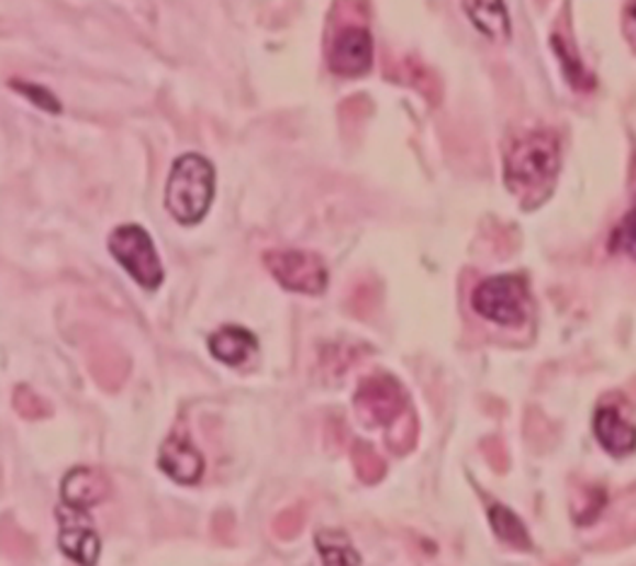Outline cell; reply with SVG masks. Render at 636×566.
Here are the masks:
<instances>
[{"instance_id":"5b68a950","label":"cell","mask_w":636,"mask_h":566,"mask_svg":"<svg viewBox=\"0 0 636 566\" xmlns=\"http://www.w3.org/2000/svg\"><path fill=\"white\" fill-rule=\"evenodd\" d=\"M271 276L288 291L317 296L327 286V269L317 255L303 249H271L264 255Z\"/></svg>"},{"instance_id":"d4e9b609","label":"cell","mask_w":636,"mask_h":566,"mask_svg":"<svg viewBox=\"0 0 636 566\" xmlns=\"http://www.w3.org/2000/svg\"><path fill=\"white\" fill-rule=\"evenodd\" d=\"M211 533L213 540L221 542L225 547H233L237 542V523H235V515L231 511H219L213 515V523H211Z\"/></svg>"},{"instance_id":"9c48e42d","label":"cell","mask_w":636,"mask_h":566,"mask_svg":"<svg viewBox=\"0 0 636 566\" xmlns=\"http://www.w3.org/2000/svg\"><path fill=\"white\" fill-rule=\"evenodd\" d=\"M160 467L179 485H194L203 475V457L191 445L187 433H172L160 453Z\"/></svg>"},{"instance_id":"7a4b0ae2","label":"cell","mask_w":636,"mask_h":566,"mask_svg":"<svg viewBox=\"0 0 636 566\" xmlns=\"http://www.w3.org/2000/svg\"><path fill=\"white\" fill-rule=\"evenodd\" d=\"M559 170V143L549 131H533L511 141L506 151V185L515 195H533Z\"/></svg>"},{"instance_id":"ac0fdd59","label":"cell","mask_w":636,"mask_h":566,"mask_svg":"<svg viewBox=\"0 0 636 566\" xmlns=\"http://www.w3.org/2000/svg\"><path fill=\"white\" fill-rule=\"evenodd\" d=\"M3 550L15 564H30L34 559V554H37V550H34V540L27 533H22L13 521L3 523Z\"/></svg>"},{"instance_id":"6da1fadb","label":"cell","mask_w":636,"mask_h":566,"mask_svg":"<svg viewBox=\"0 0 636 566\" xmlns=\"http://www.w3.org/2000/svg\"><path fill=\"white\" fill-rule=\"evenodd\" d=\"M215 191L213 165L199 153L177 158L165 191V207L179 223H199L207 215Z\"/></svg>"},{"instance_id":"44dd1931","label":"cell","mask_w":636,"mask_h":566,"mask_svg":"<svg viewBox=\"0 0 636 566\" xmlns=\"http://www.w3.org/2000/svg\"><path fill=\"white\" fill-rule=\"evenodd\" d=\"M610 247L620 252V255H624V257L636 259V201H634L632 211L624 215L622 223L617 225V231L612 233Z\"/></svg>"},{"instance_id":"277c9868","label":"cell","mask_w":636,"mask_h":566,"mask_svg":"<svg viewBox=\"0 0 636 566\" xmlns=\"http://www.w3.org/2000/svg\"><path fill=\"white\" fill-rule=\"evenodd\" d=\"M110 252L143 288H158L163 284V264L153 247L150 235L143 227H116L110 237Z\"/></svg>"},{"instance_id":"603a6c76","label":"cell","mask_w":636,"mask_h":566,"mask_svg":"<svg viewBox=\"0 0 636 566\" xmlns=\"http://www.w3.org/2000/svg\"><path fill=\"white\" fill-rule=\"evenodd\" d=\"M349 308H352V312H356L358 318H370V315H373V310L378 308V291H376V286L370 284V281L358 284V286L354 288L352 298H349Z\"/></svg>"},{"instance_id":"ffe728a7","label":"cell","mask_w":636,"mask_h":566,"mask_svg":"<svg viewBox=\"0 0 636 566\" xmlns=\"http://www.w3.org/2000/svg\"><path fill=\"white\" fill-rule=\"evenodd\" d=\"M305 518H308V509L303 503L291 506V509H286L274 518V523H271L274 535L279 540H295L300 533H303Z\"/></svg>"},{"instance_id":"3957f363","label":"cell","mask_w":636,"mask_h":566,"mask_svg":"<svg viewBox=\"0 0 636 566\" xmlns=\"http://www.w3.org/2000/svg\"><path fill=\"white\" fill-rule=\"evenodd\" d=\"M527 284L523 276L501 274L482 281L472 293V308L477 315L506 328H518L527 318Z\"/></svg>"},{"instance_id":"4fadbf2b","label":"cell","mask_w":636,"mask_h":566,"mask_svg":"<svg viewBox=\"0 0 636 566\" xmlns=\"http://www.w3.org/2000/svg\"><path fill=\"white\" fill-rule=\"evenodd\" d=\"M211 354L223 360L227 366H239L257 352L255 334H249L243 328H223L211 336Z\"/></svg>"},{"instance_id":"8fae6325","label":"cell","mask_w":636,"mask_h":566,"mask_svg":"<svg viewBox=\"0 0 636 566\" xmlns=\"http://www.w3.org/2000/svg\"><path fill=\"white\" fill-rule=\"evenodd\" d=\"M110 479H107L104 473L94 467H76L70 469L64 479V501L66 506L76 511H86L94 503H102L107 497H110Z\"/></svg>"},{"instance_id":"9a60e30c","label":"cell","mask_w":636,"mask_h":566,"mask_svg":"<svg viewBox=\"0 0 636 566\" xmlns=\"http://www.w3.org/2000/svg\"><path fill=\"white\" fill-rule=\"evenodd\" d=\"M317 547L325 566H361V557L342 530H320Z\"/></svg>"},{"instance_id":"e0dca14e","label":"cell","mask_w":636,"mask_h":566,"mask_svg":"<svg viewBox=\"0 0 636 566\" xmlns=\"http://www.w3.org/2000/svg\"><path fill=\"white\" fill-rule=\"evenodd\" d=\"M352 460L356 467V475L358 479L364 481V485H378V481L386 477V460L376 453L373 445L368 443H356L354 451H352Z\"/></svg>"},{"instance_id":"ba28073f","label":"cell","mask_w":636,"mask_h":566,"mask_svg":"<svg viewBox=\"0 0 636 566\" xmlns=\"http://www.w3.org/2000/svg\"><path fill=\"white\" fill-rule=\"evenodd\" d=\"M58 518H62V550L70 559H76L82 566H92L98 562L100 554V537L94 535L88 518H82L76 509H58Z\"/></svg>"},{"instance_id":"2e32d148","label":"cell","mask_w":636,"mask_h":566,"mask_svg":"<svg viewBox=\"0 0 636 566\" xmlns=\"http://www.w3.org/2000/svg\"><path fill=\"white\" fill-rule=\"evenodd\" d=\"M489 521H491V525H494V533L503 542H511L513 547H521V550L531 547V537H527V530L521 523V518L511 513L506 506H491Z\"/></svg>"},{"instance_id":"7402d4cb","label":"cell","mask_w":636,"mask_h":566,"mask_svg":"<svg viewBox=\"0 0 636 566\" xmlns=\"http://www.w3.org/2000/svg\"><path fill=\"white\" fill-rule=\"evenodd\" d=\"M13 407L18 409L20 417H25V419H44L52 414V407L46 404L37 392L25 388V385H20V388L15 390Z\"/></svg>"},{"instance_id":"52a82bcc","label":"cell","mask_w":636,"mask_h":566,"mask_svg":"<svg viewBox=\"0 0 636 566\" xmlns=\"http://www.w3.org/2000/svg\"><path fill=\"white\" fill-rule=\"evenodd\" d=\"M327 64L337 76H361L373 64V37L366 27H342L327 46Z\"/></svg>"},{"instance_id":"8992f818","label":"cell","mask_w":636,"mask_h":566,"mask_svg":"<svg viewBox=\"0 0 636 566\" xmlns=\"http://www.w3.org/2000/svg\"><path fill=\"white\" fill-rule=\"evenodd\" d=\"M356 412L368 426L394 424L406 412V392L388 373H376L358 385L354 397Z\"/></svg>"},{"instance_id":"5bb4252c","label":"cell","mask_w":636,"mask_h":566,"mask_svg":"<svg viewBox=\"0 0 636 566\" xmlns=\"http://www.w3.org/2000/svg\"><path fill=\"white\" fill-rule=\"evenodd\" d=\"M465 13L489 40L506 42L511 37L509 10L503 3H465Z\"/></svg>"},{"instance_id":"484cf974","label":"cell","mask_w":636,"mask_h":566,"mask_svg":"<svg viewBox=\"0 0 636 566\" xmlns=\"http://www.w3.org/2000/svg\"><path fill=\"white\" fill-rule=\"evenodd\" d=\"M632 15H634V20H636V5L632 8Z\"/></svg>"},{"instance_id":"cb8c5ba5","label":"cell","mask_w":636,"mask_h":566,"mask_svg":"<svg viewBox=\"0 0 636 566\" xmlns=\"http://www.w3.org/2000/svg\"><path fill=\"white\" fill-rule=\"evenodd\" d=\"M10 86H13V90H18L20 95H25V98L32 100L37 107H42V110L62 112V104H58V100L46 88L32 86V82H25V80H13Z\"/></svg>"},{"instance_id":"30bf717a","label":"cell","mask_w":636,"mask_h":566,"mask_svg":"<svg viewBox=\"0 0 636 566\" xmlns=\"http://www.w3.org/2000/svg\"><path fill=\"white\" fill-rule=\"evenodd\" d=\"M593 433L610 455L622 457L636 451V426L617 407H598Z\"/></svg>"},{"instance_id":"d6986e66","label":"cell","mask_w":636,"mask_h":566,"mask_svg":"<svg viewBox=\"0 0 636 566\" xmlns=\"http://www.w3.org/2000/svg\"><path fill=\"white\" fill-rule=\"evenodd\" d=\"M416 436H419L416 414L412 409H406V412L392 424V431L388 433V445L392 448V453L406 455L416 445Z\"/></svg>"},{"instance_id":"7c38bea8","label":"cell","mask_w":636,"mask_h":566,"mask_svg":"<svg viewBox=\"0 0 636 566\" xmlns=\"http://www.w3.org/2000/svg\"><path fill=\"white\" fill-rule=\"evenodd\" d=\"M88 366L100 388L110 392H116L119 388H122L131 368L129 356L116 344H110V342H100L90 346Z\"/></svg>"}]
</instances>
